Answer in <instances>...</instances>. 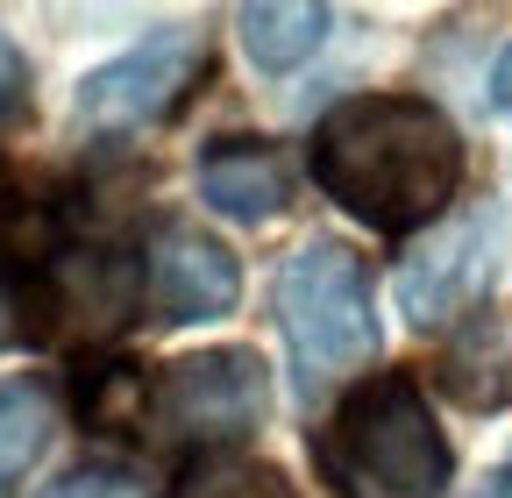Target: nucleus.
<instances>
[{"instance_id":"obj_15","label":"nucleus","mask_w":512,"mask_h":498,"mask_svg":"<svg viewBox=\"0 0 512 498\" xmlns=\"http://www.w3.org/2000/svg\"><path fill=\"white\" fill-rule=\"evenodd\" d=\"M22 107H29V57L0 36V129H8V121H22Z\"/></svg>"},{"instance_id":"obj_3","label":"nucleus","mask_w":512,"mask_h":498,"mask_svg":"<svg viewBox=\"0 0 512 498\" xmlns=\"http://www.w3.org/2000/svg\"><path fill=\"white\" fill-rule=\"evenodd\" d=\"M271 420V370L256 349H192L178 363L143 370V434L185 463L235 456Z\"/></svg>"},{"instance_id":"obj_11","label":"nucleus","mask_w":512,"mask_h":498,"mask_svg":"<svg viewBox=\"0 0 512 498\" xmlns=\"http://www.w3.org/2000/svg\"><path fill=\"white\" fill-rule=\"evenodd\" d=\"M57 434V392L43 378H0V491H8Z\"/></svg>"},{"instance_id":"obj_1","label":"nucleus","mask_w":512,"mask_h":498,"mask_svg":"<svg viewBox=\"0 0 512 498\" xmlns=\"http://www.w3.org/2000/svg\"><path fill=\"white\" fill-rule=\"evenodd\" d=\"M470 143L420 93H349L313 129V185L370 235L413 242L463 193Z\"/></svg>"},{"instance_id":"obj_17","label":"nucleus","mask_w":512,"mask_h":498,"mask_svg":"<svg viewBox=\"0 0 512 498\" xmlns=\"http://www.w3.org/2000/svg\"><path fill=\"white\" fill-rule=\"evenodd\" d=\"M491 498H512V456L498 463V477H491Z\"/></svg>"},{"instance_id":"obj_4","label":"nucleus","mask_w":512,"mask_h":498,"mask_svg":"<svg viewBox=\"0 0 512 498\" xmlns=\"http://www.w3.org/2000/svg\"><path fill=\"white\" fill-rule=\"evenodd\" d=\"M278 328L292 342V385L313 399L349 363L377 356V306H370V264L335 235H306L299 257L278 271Z\"/></svg>"},{"instance_id":"obj_9","label":"nucleus","mask_w":512,"mask_h":498,"mask_svg":"<svg viewBox=\"0 0 512 498\" xmlns=\"http://www.w3.org/2000/svg\"><path fill=\"white\" fill-rule=\"evenodd\" d=\"M434 385L456 399V406H470V413L512 406V314H498V306H477V314L463 321V335L441 349Z\"/></svg>"},{"instance_id":"obj_5","label":"nucleus","mask_w":512,"mask_h":498,"mask_svg":"<svg viewBox=\"0 0 512 498\" xmlns=\"http://www.w3.org/2000/svg\"><path fill=\"white\" fill-rule=\"evenodd\" d=\"M505 242H512V221H505L498 200H477L456 221L413 235V249L399 257V306H406V321L420 335H434L448 321H470L484 306V292L498 285V271H505Z\"/></svg>"},{"instance_id":"obj_2","label":"nucleus","mask_w":512,"mask_h":498,"mask_svg":"<svg viewBox=\"0 0 512 498\" xmlns=\"http://www.w3.org/2000/svg\"><path fill=\"white\" fill-rule=\"evenodd\" d=\"M313 470L335 498H441L456 449L406 370H370L313 427Z\"/></svg>"},{"instance_id":"obj_16","label":"nucleus","mask_w":512,"mask_h":498,"mask_svg":"<svg viewBox=\"0 0 512 498\" xmlns=\"http://www.w3.org/2000/svg\"><path fill=\"white\" fill-rule=\"evenodd\" d=\"M491 107L512 114V43L498 50V65H491Z\"/></svg>"},{"instance_id":"obj_6","label":"nucleus","mask_w":512,"mask_h":498,"mask_svg":"<svg viewBox=\"0 0 512 498\" xmlns=\"http://www.w3.org/2000/svg\"><path fill=\"white\" fill-rule=\"evenodd\" d=\"M200 65H207V36L192 22H157L136 50H121L114 65L79 79L72 114L93 136H128V129H143V121L171 114L185 100V86L200 79Z\"/></svg>"},{"instance_id":"obj_10","label":"nucleus","mask_w":512,"mask_h":498,"mask_svg":"<svg viewBox=\"0 0 512 498\" xmlns=\"http://www.w3.org/2000/svg\"><path fill=\"white\" fill-rule=\"evenodd\" d=\"M328 29H335V15H328V8H313V0H249V8L235 15L242 50H249L264 72H292V65H306V57L328 43Z\"/></svg>"},{"instance_id":"obj_13","label":"nucleus","mask_w":512,"mask_h":498,"mask_svg":"<svg viewBox=\"0 0 512 498\" xmlns=\"http://www.w3.org/2000/svg\"><path fill=\"white\" fill-rule=\"evenodd\" d=\"M178 498H285V470L256 456H200L178 470Z\"/></svg>"},{"instance_id":"obj_14","label":"nucleus","mask_w":512,"mask_h":498,"mask_svg":"<svg viewBox=\"0 0 512 498\" xmlns=\"http://www.w3.org/2000/svg\"><path fill=\"white\" fill-rule=\"evenodd\" d=\"M43 498H150L136 477H121V470H100V463H86V470H64Z\"/></svg>"},{"instance_id":"obj_7","label":"nucleus","mask_w":512,"mask_h":498,"mask_svg":"<svg viewBox=\"0 0 512 498\" xmlns=\"http://www.w3.org/2000/svg\"><path fill=\"white\" fill-rule=\"evenodd\" d=\"M242 299V264L235 249L192 221H157L150 257H143V306L150 321L192 328V321H221Z\"/></svg>"},{"instance_id":"obj_12","label":"nucleus","mask_w":512,"mask_h":498,"mask_svg":"<svg viewBox=\"0 0 512 498\" xmlns=\"http://www.w3.org/2000/svg\"><path fill=\"white\" fill-rule=\"evenodd\" d=\"M57 342L50 306V257H0V349H43Z\"/></svg>"},{"instance_id":"obj_8","label":"nucleus","mask_w":512,"mask_h":498,"mask_svg":"<svg viewBox=\"0 0 512 498\" xmlns=\"http://www.w3.org/2000/svg\"><path fill=\"white\" fill-rule=\"evenodd\" d=\"M299 193V171L292 157L271 143V136H221L207 157H200V200L235 221V228H264L292 207Z\"/></svg>"}]
</instances>
